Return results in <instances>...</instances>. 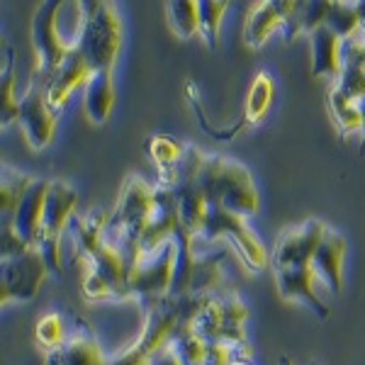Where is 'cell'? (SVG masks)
<instances>
[{"label":"cell","mask_w":365,"mask_h":365,"mask_svg":"<svg viewBox=\"0 0 365 365\" xmlns=\"http://www.w3.org/2000/svg\"><path fill=\"white\" fill-rule=\"evenodd\" d=\"M83 25L73 49L83 56L91 73L110 71L120 49V22L108 3H83Z\"/></svg>","instance_id":"cell-2"},{"label":"cell","mask_w":365,"mask_h":365,"mask_svg":"<svg viewBox=\"0 0 365 365\" xmlns=\"http://www.w3.org/2000/svg\"><path fill=\"white\" fill-rule=\"evenodd\" d=\"M295 8H297V3H280V0L258 5L251 13L249 22H246V44L253 46V49L261 46L270 37L273 29L285 25L287 17L295 13Z\"/></svg>","instance_id":"cell-9"},{"label":"cell","mask_w":365,"mask_h":365,"mask_svg":"<svg viewBox=\"0 0 365 365\" xmlns=\"http://www.w3.org/2000/svg\"><path fill=\"white\" fill-rule=\"evenodd\" d=\"M88 78H91V68L83 61V56L73 49L63 58L61 66L54 71V76L46 81V103H49V108L61 110L68 96L73 93V88L86 86Z\"/></svg>","instance_id":"cell-8"},{"label":"cell","mask_w":365,"mask_h":365,"mask_svg":"<svg viewBox=\"0 0 365 365\" xmlns=\"http://www.w3.org/2000/svg\"><path fill=\"white\" fill-rule=\"evenodd\" d=\"M341 39L327 25L312 32V73L341 76Z\"/></svg>","instance_id":"cell-11"},{"label":"cell","mask_w":365,"mask_h":365,"mask_svg":"<svg viewBox=\"0 0 365 365\" xmlns=\"http://www.w3.org/2000/svg\"><path fill=\"white\" fill-rule=\"evenodd\" d=\"M327 27L336 34L341 42L353 37V34L363 27L358 8L356 5H346V3H331V10H329V17H327Z\"/></svg>","instance_id":"cell-13"},{"label":"cell","mask_w":365,"mask_h":365,"mask_svg":"<svg viewBox=\"0 0 365 365\" xmlns=\"http://www.w3.org/2000/svg\"><path fill=\"white\" fill-rule=\"evenodd\" d=\"M151 365H182V363L168 351V346H163V349H158L154 356H151Z\"/></svg>","instance_id":"cell-19"},{"label":"cell","mask_w":365,"mask_h":365,"mask_svg":"<svg viewBox=\"0 0 365 365\" xmlns=\"http://www.w3.org/2000/svg\"><path fill=\"white\" fill-rule=\"evenodd\" d=\"M46 365H108L103 361L96 339H93L91 329L83 322L73 324V331L66 334L61 346L49 351V361Z\"/></svg>","instance_id":"cell-7"},{"label":"cell","mask_w":365,"mask_h":365,"mask_svg":"<svg viewBox=\"0 0 365 365\" xmlns=\"http://www.w3.org/2000/svg\"><path fill=\"white\" fill-rule=\"evenodd\" d=\"M329 105H331V113L344 129H361L363 127L361 103H353L351 98H346L336 86H334L331 93H329Z\"/></svg>","instance_id":"cell-15"},{"label":"cell","mask_w":365,"mask_h":365,"mask_svg":"<svg viewBox=\"0 0 365 365\" xmlns=\"http://www.w3.org/2000/svg\"><path fill=\"white\" fill-rule=\"evenodd\" d=\"M344 251L346 241L339 234H334L331 229H327L314 251V261H312L317 278L327 280V285L331 287L334 295L341 292V261H344Z\"/></svg>","instance_id":"cell-10"},{"label":"cell","mask_w":365,"mask_h":365,"mask_svg":"<svg viewBox=\"0 0 365 365\" xmlns=\"http://www.w3.org/2000/svg\"><path fill=\"white\" fill-rule=\"evenodd\" d=\"M175 263H178L175 239L151 251H139L127 273L129 292H134L139 299H156V304H161L173 285Z\"/></svg>","instance_id":"cell-3"},{"label":"cell","mask_w":365,"mask_h":365,"mask_svg":"<svg viewBox=\"0 0 365 365\" xmlns=\"http://www.w3.org/2000/svg\"><path fill=\"white\" fill-rule=\"evenodd\" d=\"M232 365H249V361H234Z\"/></svg>","instance_id":"cell-21"},{"label":"cell","mask_w":365,"mask_h":365,"mask_svg":"<svg viewBox=\"0 0 365 365\" xmlns=\"http://www.w3.org/2000/svg\"><path fill=\"white\" fill-rule=\"evenodd\" d=\"M168 20L180 37H192L200 32V8L197 3L190 0H178V3H168Z\"/></svg>","instance_id":"cell-14"},{"label":"cell","mask_w":365,"mask_h":365,"mask_svg":"<svg viewBox=\"0 0 365 365\" xmlns=\"http://www.w3.org/2000/svg\"><path fill=\"white\" fill-rule=\"evenodd\" d=\"M200 8V34L205 37L212 49L217 46V39H220V20L225 17L227 5L225 3H197Z\"/></svg>","instance_id":"cell-17"},{"label":"cell","mask_w":365,"mask_h":365,"mask_svg":"<svg viewBox=\"0 0 365 365\" xmlns=\"http://www.w3.org/2000/svg\"><path fill=\"white\" fill-rule=\"evenodd\" d=\"M58 8H63V3H44L39 8V13L34 15V25H32V39H34V49H37V66L39 73L46 81L54 76V71L61 66L63 58L73 51V46L66 39H61V34H58L56 27Z\"/></svg>","instance_id":"cell-4"},{"label":"cell","mask_w":365,"mask_h":365,"mask_svg":"<svg viewBox=\"0 0 365 365\" xmlns=\"http://www.w3.org/2000/svg\"><path fill=\"white\" fill-rule=\"evenodd\" d=\"M46 273H49V266L37 246L3 258V299L8 302V299L34 297Z\"/></svg>","instance_id":"cell-5"},{"label":"cell","mask_w":365,"mask_h":365,"mask_svg":"<svg viewBox=\"0 0 365 365\" xmlns=\"http://www.w3.org/2000/svg\"><path fill=\"white\" fill-rule=\"evenodd\" d=\"M113 100H115L113 73L110 71L91 73V78L86 83V115L91 117V122L103 125L108 120L110 110H113Z\"/></svg>","instance_id":"cell-12"},{"label":"cell","mask_w":365,"mask_h":365,"mask_svg":"<svg viewBox=\"0 0 365 365\" xmlns=\"http://www.w3.org/2000/svg\"><path fill=\"white\" fill-rule=\"evenodd\" d=\"M20 120L22 129L27 134V141L34 149H44L54 134V115L46 103V88L34 86L25 98L20 100Z\"/></svg>","instance_id":"cell-6"},{"label":"cell","mask_w":365,"mask_h":365,"mask_svg":"<svg viewBox=\"0 0 365 365\" xmlns=\"http://www.w3.org/2000/svg\"><path fill=\"white\" fill-rule=\"evenodd\" d=\"M270 100H273V81L268 78L266 73L256 76L251 91H249V100H246V120L249 122H258L263 115H266Z\"/></svg>","instance_id":"cell-16"},{"label":"cell","mask_w":365,"mask_h":365,"mask_svg":"<svg viewBox=\"0 0 365 365\" xmlns=\"http://www.w3.org/2000/svg\"><path fill=\"white\" fill-rule=\"evenodd\" d=\"M37 339L42 346H49V351H54L61 346V341L66 339V324H63L61 314H49L39 322L37 327Z\"/></svg>","instance_id":"cell-18"},{"label":"cell","mask_w":365,"mask_h":365,"mask_svg":"<svg viewBox=\"0 0 365 365\" xmlns=\"http://www.w3.org/2000/svg\"><path fill=\"white\" fill-rule=\"evenodd\" d=\"M282 365H287V361H282Z\"/></svg>","instance_id":"cell-22"},{"label":"cell","mask_w":365,"mask_h":365,"mask_svg":"<svg viewBox=\"0 0 365 365\" xmlns=\"http://www.w3.org/2000/svg\"><path fill=\"white\" fill-rule=\"evenodd\" d=\"M197 182L207 205H220L234 215H251L258 207V195L244 166L222 156H202Z\"/></svg>","instance_id":"cell-1"},{"label":"cell","mask_w":365,"mask_h":365,"mask_svg":"<svg viewBox=\"0 0 365 365\" xmlns=\"http://www.w3.org/2000/svg\"><path fill=\"white\" fill-rule=\"evenodd\" d=\"M361 113H363V127H361V132H363V137H365V98L361 100Z\"/></svg>","instance_id":"cell-20"}]
</instances>
